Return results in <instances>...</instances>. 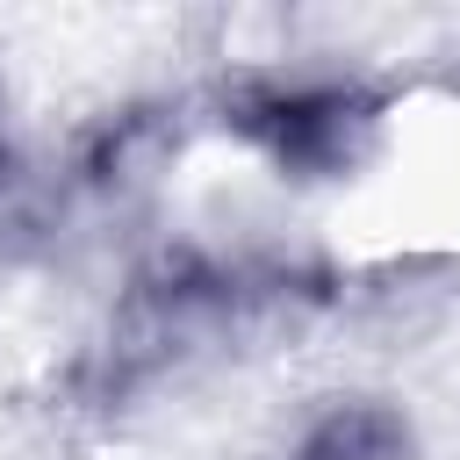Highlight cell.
<instances>
[{"mask_svg": "<svg viewBox=\"0 0 460 460\" xmlns=\"http://www.w3.org/2000/svg\"><path fill=\"white\" fill-rule=\"evenodd\" d=\"M367 101L352 86H316V79H295V86H259L237 101V129L280 158L288 172H331L359 151L367 137Z\"/></svg>", "mask_w": 460, "mask_h": 460, "instance_id": "6da1fadb", "label": "cell"}, {"mask_svg": "<svg viewBox=\"0 0 460 460\" xmlns=\"http://www.w3.org/2000/svg\"><path fill=\"white\" fill-rule=\"evenodd\" d=\"M402 453H410V431L381 402H338L295 446V460H402Z\"/></svg>", "mask_w": 460, "mask_h": 460, "instance_id": "7a4b0ae2", "label": "cell"}]
</instances>
